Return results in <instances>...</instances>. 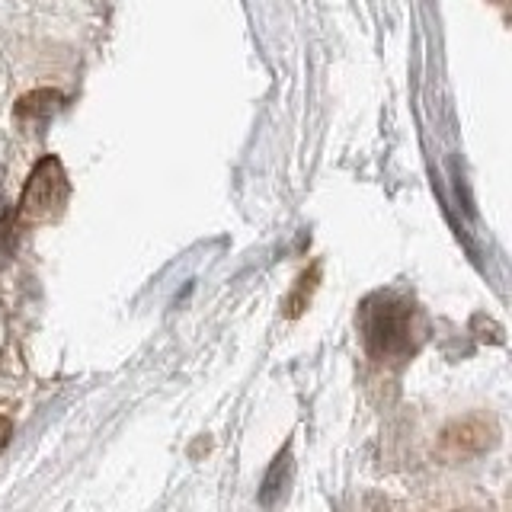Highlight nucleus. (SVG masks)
Returning <instances> with one entry per match:
<instances>
[{"label":"nucleus","instance_id":"nucleus-4","mask_svg":"<svg viewBox=\"0 0 512 512\" xmlns=\"http://www.w3.org/2000/svg\"><path fill=\"white\" fill-rule=\"evenodd\" d=\"M292 477H295V464H292V452L282 448L276 455V461L269 464V471L263 477V487H260V503L266 509H276L285 503L288 490H292Z\"/></svg>","mask_w":512,"mask_h":512},{"label":"nucleus","instance_id":"nucleus-3","mask_svg":"<svg viewBox=\"0 0 512 512\" xmlns=\"http://www.w3.org/2000/svg\"><path fill=\"white\" fill-rule=\"evenodd\" d=\"M500 439V426L490 413H471V416H461V420L448 423L442 439H439V452L448 461H464V458H474V455H484L487 448L496 445Z\"/></svg>","mask_w":512,"mask_h":512},{"label":"nucleus","instance_id":"nucleus-1","mask_svg":"<svg viewBox=\"0 0 512 512\" xmlns=\"http://www.w3.org/2000/svg\"><path fill=\"white\" fill-rule=\"evenodd\" d=\"M359 333L365 352L381 365L407 362L426 340V317L397 292H375L359 308Z\"/></svg>","mask_w":512,"mask_h":512},{"label":"nucleus","instance_id":"nucleus-7","mask_svg":"<svg viewBox=\"0 0 512 512\" xmlns=\"http://www.w3.org/2000/svg\"><path fill=\"white\" fill-rule=\"evenodd\" d=\"M436 512H458V509H436Z\"/></svg>","mask_w":512,"mask_h":512},{"label":"nucleus","instance_id":"nucleus-5","mask_svg":"<svg viewBox=\"0 0 512 512\" xmlns=\"http://www.w3.org/2000/svg\"><path fill=\"white\" fill-rule=\"evenodd\" d=\"M317 282H320V266H314L311 269V276L304 272V276L295 282V288H292V295H288V301H285V314L288 317H298L304 308L311 304V295H314V288H317Z\"/></svg>","mask_w":512,"mask_h":512},{"label":"nucleus","instance_id":"nucleus-2","mask_svg":"<svg viewBox=\"0 0 512 512\" xmlns=\"http://www.w3.org/2000/svg\"><path fill=\"white\" fill-rule=\"evenodd\" d=\"M71 196V183L68 173H64L58 157H42L36 170H32L29 183L23 189L20 199V218L26 224H45L64 212Z\"/></svg>","mask_w":512,"mask_h":512},{"label":"nucleus","instance_id":"nucleus-6","mask_svg":"<svg viewBox=\"0 0 512 512\" xmlns=\"http://www.w3.org/2000/svg\"><path fill=\"white\" fill-rule=\"evenodd\" d=\"M10 432H13V423L7 420V416H0V448L10 442Z\"/></svg>","mask_w":512,"mask_h":512}]
</instances>
